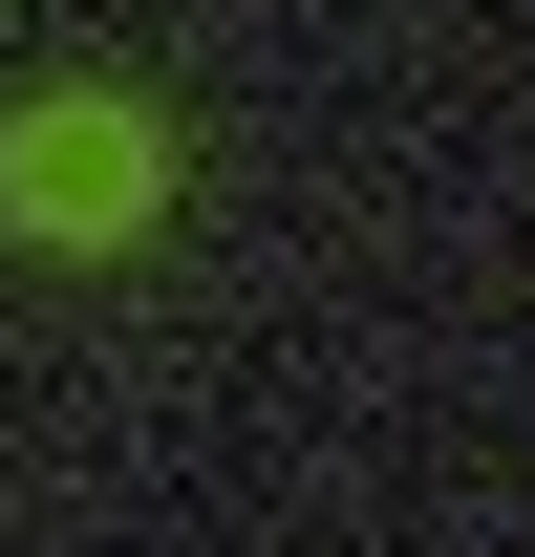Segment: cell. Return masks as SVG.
I'll return each mask as SVG.
<instances>
[{"label": "cell", "instance_id": "1", "mask_svg": "<svg viewBox=\"0 0 535 557\" xmlns=\"http://www.w3.org/2000/svg\"><path fill=\"white\" fill-rule=\"evenodd\" d=\"M22 214H43V236H129L150 214V129L129 108H43V129H22Z\"/></svg>", "mask_w": 535, "mask_h": 557}]
</instances>
